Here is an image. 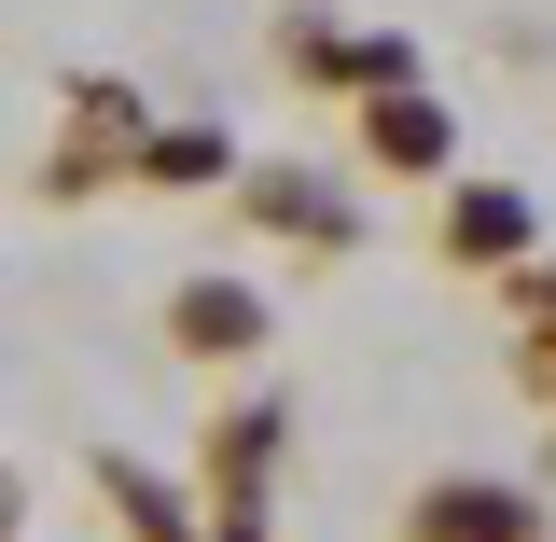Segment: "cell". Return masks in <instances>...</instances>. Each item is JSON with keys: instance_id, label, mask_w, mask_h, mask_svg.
I'll return each mask as SVG.
<instances>
[{"instance_id": "cell-5", "label": "cell", "mask_w": 556, "mask_h": 542, "mask_svg": "<svg viewBox=\"0 0 556 542\" xmlns=\"http://www.w3.org/2000/svg\"><path fill=\"white\" fill-rule=\"evenodd\" d=\"M362 112V167H390V181H459V112L431 98V84H376V98H348Z\"/></svg>"}, {"instance_id": "cell-13", "label": "cell", "mask_w": 556, "mask_h": 542, "mask_svg": "<svg viewBox=\"0 0 556 542\" xmlns=\"http://www.w3.org/2000/svg\"><path fill=\"white\" fill-rule=\"evenodd\" d=\"M0 542H28V474L0 459Z\"/></svg>"}, {"instance_id": "cell-1", "label": "cell", "mask_w": 556, "mask_h": 542, "mask_svg": "<svg viewBox=\"0 0 556 542\" xmlns=\"http://www.w3.org/2000/svg\"><path fill=\"white\" fill-rule=\"evenodd\" d=\"M278 459H292V404L278 390H237V404L208 417V445H195V487H208V542H265L278 515Z\"/></svg>"}, {"instance_id": "cell-4", "label": "cell", "mask_w": 556, "mask_h": 542, "mask_svg": "<svg viewBox=\"0 0 556 542\" xmlns=\"http://www.w3.org/2000/svg\"><path fill=\"white\" fill-rule=\"evenodd\" d=\"M278 70L306 84V98H376V84H417V42L404 28H334V14H278Z\"/></svg>"}, {"instance_id": "cell-11", "label": "cell", "mask_w": 556, "mask_h": 542, "mask_svg": "<svg viewBox=\"0 0 556 542\" xmlns=\"http://www.w3.org/2000/svg\"><path fill=\"white\" fill-rule=\"evenodd\" d=\"M515 390L556 417V320H515Z\"/></svg>"}, {"instance_id": "cell-3", "label": "cell", "mask_w": 556, "mask_h": 542, "mask_svg": "<svg viewBox=\"0 0 556 542\" xmlns=\"http://www.w3.org/2000/svg\"><path fill=\"white\" fill-rule=\"evenodd\" d=\"M390 542H556V515H543V487H515V474H431Z\"/></svg>"}, {"instance_id": "cell-6", "label": "cell", "mask_w": 556, "mask_h": 542, "mask_svg": "<svg viewBox=\"0 0 556 542\" xmlns=\"http://www.w3.org/2000/svg\"><path fill=\"white\" fill-rule=\"evenodd\" d=\"M223 196H237V223H265V237L320 251V265H334V251H362V209H348L334 181H320V167H237Z\"/></svg>"}, {"instance_id": "cell-2", "label": "cell", "mask_w": 556, "mask_h": 542, "mask_svg": "<svg viewBox=\"0 0 556 542\" xmlns=\"http://www.w3.org/2000/svg\"><path fill=\"white\" fill-rule=\"evenodd\" d=\"M56 112H70V126L42 139V167H28V181H42V209H98L112 181H126V153H139V126H153V112H139L126 70H70Z\"/></svg>"}, {"instance_id": "cell-12", "label": "cell", "mask_w": 556, "mask_h": 542, "mask_svg": "<svg viewBox=\"0 0 556 542\" xmlns=\"http://www.w3.org/2000/svg\"><path fill=\"white\" fill-rule=\"evenodd\" d=\"M501 306H515V320H556V251H529V265H501Z\"/></svg>"}, {"instance_id": "cell-10", "label": "cell", "mask_w": 556, "mask_h": 542, "mask_svg": "<svg viewBox=\"0 0 556 542\" xmlns=\"http://www.w3.org/2000/svg\"><path fill=\"white\" fill-rule=\"evenodd\" d=\"M98 501H112V529H126V542H208L195 501H181V487H153L126 445H98Z\"/></svg>"}, {"instance_id": "cell-9", "label": "cell", "mask_w": 556, "mask_h": 542, "mask_svg": "<svg viewBox=\"0 0 556 542\" xmlns=\"http://www.w3.org/2000/svg\"><path fill=\"white\" fill-rule=\"evenodd\" d=\"M126 181H139V196H223V181H237V139H223V126H139Z\"/></svg>"}, {"instance_id": "cell-8", "label": "cell", "mask_w": 556, "mask_h": 542, "mask_svg": "<svg viewBox=\"0 0 556 542\" xmlns=\"http://www.w3.org/2000/svg\"><path fill=\"white\" fill-rule=\"evenodd\" d=\"M445 265H473V278H501V265H529L543 251V223H529V196L515 181H445Z\"/></svg>"}, {"instance_id": "cell-7", "label": "cell", "mask_w": 556, "mask_h": 542, "mask_svg": "<svg viewBox=\"0 0 556 542\" xmlns=\"http://www.w3.org/2000/svg\"><path fill=\"white\" fill-rule=\"evenodd\" d=\"M265 335H278V306L251 278H223V265L167 292V348H181V362H265Z\"/></svg>"}]
</instances>
